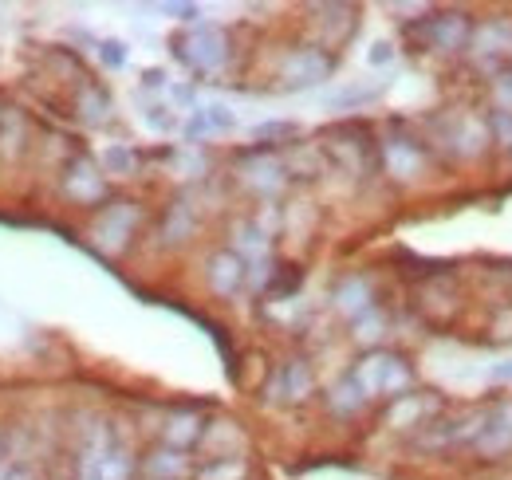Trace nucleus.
<instances>
[{
    "mask_svg": "<svg viewBox=\"0 0 512 480\" xmlns=\"http://www.w3.org/2000/svg\"><path fill=\"white\" fill-rule=\"evenodd\" d=\"M355 378H363V390H371V394H398L410 386V366L394 355H375Z\"/></svg>",
    "mask_w": 512,
    "mask_h": 480,
    "instance_id": "nucleus-1",
    "label": "nucleus"
},
{
    "mask_svg": "<svg viewBox=\"0 0 512 480\" xmlns=\"http://www.w3.org/2000/svg\"><path fill=\"white\" fill-rule=\"evenodd\" d=\"M465 36H469V20L465 16H438V20H430V44H438L446 52L461 48Z\"/></svg>",
    "mask_w": 512,
    "mask_h": 480,
    "instance_id": "nucleus-2",
    "label": "nucleus"
},
{
    "mask_svg": "<svg viewBox=\"0 0 512 480\" xmlns=\"http://www.w3.org/2000/svg\"><path fill=\"white\" fill-rule=\"evenodd\" d=\"M493 134H497L501 150L512 158V115H509V111H497V115H493Z\"/></svg>",
    "mask_w": 512,
    "mask_h": 480,
    "instance_id": "nucleus-3",
    "label": "nucleus"
},
{
    "mask_svg": "<svg viewBox=\"0 0 512 480\" xmlns=\"http://www.w3.org/2000/svg\"><path fill=\"white\" fill-rule=\"evenodd\" d=\"M493 95H497L501 111H509V115H512V67H509V71H501V75L493 79Z\"/></svg>",
    "mask_w": 512,
    "mask_h": 480,
    "instance_id": "nucleus-4",
    "label": "nucleus"
}]
</instances>
